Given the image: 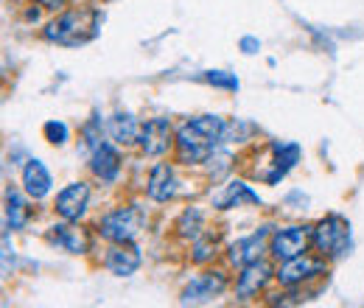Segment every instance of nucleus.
<instances>
[{
  "instance_id": "nucleus-1",
  "label": "nucleus",
  "mask_w": 364,
  "mask_h": 308,
  "mask_svg": "<svg viewBox=\"0 0 364 308\" xmlns=\"http://www.w3.org/2000/svg\"><path fill=\"white\" fill-rule=\"evenodd\" d=\"M228 124L219 115H199L185 121L177 129V154L180 163L196 166V163H208V157L216 152V146L225 140Z\"/></svg>"
},
{
  "instance_id": "nucleus-2",
  "label": "nucleus",
  "mask_w": 364,
  "mask_h": 308,
  "mask_svg": "<svg viewBox=\"0 0 364 308\" xmlns=\"http://www.w3.org/2000/svg\"><path fill=\"white\" fill-rule=\"evenodd\" d=\"M101 28V14L95 9H73L59 14L56 20H50L46 26V40L59 45H85Z\"/></svg>"
},
{
  "instance_id": "nucleus-3",
  "label": "nucleus",
  "mask_w": 364,
  "mask_h": 308,
  "mask_svg": "<svg viewBox=\"0 0 364 308\" xmlns=\"http://www.w3.org/2000/svg\"><path fill=\"white\" fill-rule=\"evenodd\" d=\"M143 224H146L143 211L135 208V205H127V208H118V211L107 213L104 219L98 221V233L107 241H112V244H118V241H135L137 235H140V230H143Z\"/></svg>"
},
{
  "instance_id": "nucleus-4",
  "label": "nucleus",
  "mask_w": 364,
  "mask_h": 308,
  "mask_svg": "<svg viewBox=\"0 0 364 308\" xmlns=\"http://www.w3.org/2000/svg\"><path fill=\"white\" fill-rule=\"evenodd\" d=\"M348 241H350V224L342 216H325L314 227V247H317L322 255L328 258H336L348 250Z\"/></svg>"
},
{
  "instance_id": "nucleus-5",
  "label": "nucleus",
  "mask_w": 364,
  "mask_h": 308,
  "mask_svg": "<svg viewBox=\"0 0 364 308\" xmlns=\"http://www.w3.org/2000/svg\"><path fill=\"white\" fill-rule=\"evenodd\" d=\"M311 241H314V230L311 227H283V230L272 233L269 250H272V255L277 261H291L297 255H306Z\"/></svg>"
},
{
  "instance_id": "nucleus-6",
  "label": "nucleus",
  "mask_w": 364,
  "mask_h": 308,
  "mask_svg": "<svg viewBox=\"0 0 364 308\" xmlns=\"http://www.w3.org/2000/svg\"><path fill=\"white\" fill-rule=\"evenodd\" d=\"M225 286H228V277H225L222 272H205V275L193 277V280L185 286L180 303L182 306H202V303H210V300H216V297L225 292Z\"/></svg>"
},
{
  "instance_id": "nucleus-7",
  "label": "nucleus",
  "mask_w": 364,
  "mask_h": 308,
  "mask_svg": "<svg viewBox=\"0 0 364 308\" xmlns=\"http://www.w3.org/2000/svg\"><path fill=\"white\" fill-rule=\"evenodd\" d=\"M48 241H50L53 247L70 253V255H82V253L90 250V238H87V233L70 219H65L62 224H53L50 233H48Z\"/></svg>"
},
{
  "instance_id": "nucleus-8",
  "label": "nucleus",
  "mask_w": 364,
  "mask_h": 308,
  "mask_svg": "<svg viewBox=\"0 0 364 308\" xmlns=\"http://www.w3.org/2000/svg\"><path fill=\"white\" fill-rule=\"evenodd\" d=\"M87 202H90V188L87 182H70L68 188L59 191L56 196V211L62 219L79 221L87 213Z\"/></svg>"
},
{
  "instance_id": "nucleus-9",
  "label": "nucleus",
  "mask_w": 364,
  "mask_h": 308,
  "mask_svg": "<svg viewBox=\"0 0 364 308\" xmlns=\"http://www.w3.org/2000/svg\"><path fill=\"white\" fill-rule=\"evenodd\" d=\"M137 143L151 157H160L163 152H168V146H171V124H168V118H151V121H146L140 127Z\"/></svg>"
},
{
  "instance_id": "nucleus-10",
  "label": "nucleus",
  "mask_w": 364,
  "mask_h": 308,
  "mask_svg": "<svg viewBox=\"0 0 364 308\" xmlns=\"http://www.w3.org/2000/svg\"><path fill=\"white\" fill-rule=\"evenodd\" d=\"M104 266H107L112 275H118V277L135 275L137 269H140V250H137L132 241H118V244L107 253Z\"/></svg>"
},
{
  "instance_id": "nucleus-11",
  "label": "nucleus",
  "mask_w": 364,
  "mask_h": 308,
  "mask_svg": "<svg viewBox=\"0 0 364 308\" xmlns=\"http://www.w3.org/2000/svg\"><path fill=\"white\" fill-rule=\"evenodd\" d=\"M267 235H269V227H261L258 233H252V235L235 241V244L230 247V264L247 266V264H252V261H261L264 247H267Z\"/></svg>"
},
{
  "instance_id": "nucleus-12",
  "label": "nucleus",
  "mask_w": 364,
  "mask_h": 308,
  "mask_svg": "<svg viewBox=\"0 0 364 308\" xmlns=\"http://www.w3.org/2000/svg\"><path fill=\"white\" fill-rule=\"evenodd\" d=\"M269 277H272L269 264H264V261H252V264L244 266V272L238 275L235 294H238L241 300H250V297H255V294L267 286V280H269Z\"/></svg>"
},
{
  "instance_id": "nucleus-13",
  "label": "nucleus",
  "mask_w": 364,
  "mask_h": 308,
  "mask_svg": "<svg viewBox=\"0 0 364 308\" xmlns=\"http://www.w3.org/2000/svg\"><path fill=\"white\" fill-rule=\"evenodd\" d=\"M90 169L101 182H112V179L118 176V171H121V154H118V149H115L112 143H104V140H101V143L92 149Z\"/></svg>"
},
{
  "instance_id": "nucleus-14",
  "label": "nucleus",
  "mask_w": 364,
  "mask_h": 308,
  "mask_svg": "<svg viewBox=\"0 0 364 308\" xmlns=\"http://www.w3.org/2000/svg\"><path fill=\"white\" fill-rule=\"evenodd\" d=\"M267 154H269V166H272L267 182L274 185L277 179H283V176L289 174V169L300 160V146H297V143H272V146L267 149Z\"/></svg>"
},
{
  "instance_id": "nucleus-15",
  "label": "nucleus",
  "mask_w": 364,
  "mask_h": 308,
  "mask_svg": "<svg viewBox=\"0 0 364 308\" xmlns=\"http://www.w3.org/2000/svg\"><path fill=\"white\" fill-rule=\"evenodd\" d=\"M241 202H250V205H261V196L255 193V191H250V185H244V182H228V185H222V191H216L213 193V208H219V211H230V208H238Z\"/></svg>"
},
{
  "instance_id": "nucleus-16",
  "label": "nucleus",
  "mask_w": 364,
  "mask_h": 308,
  "mask_svg": "<svg viewBox=\"0 0 364 308\" xmlns=\"http://www.w3.org/2000/svg\"><path fill=\"white\" fill-rule=\"evenodd\" d=\"M146 191H149V196H151L154 202H168V199L177 193V176H174V169L166 166V163L154 166L151 174H149Z\"/></svg>"
},
{
  "instance_id": "nucleus-17",
  "label": "nucleus",
  "mask_w": 364,
  "mask_h": 308,
  "mask_svg": "<svg viewBox=\"0 0 364 308\" xmlns=\"http://www.w3.org/2000/svg\"><path fill=\"white\" fill-rule=\"evenodd\" d=\"M317 272H322V264H319V261L309 258V255H297V258H291V261H283L280 272H277V280H280L283 286H294V283L309 280V277L317 275Z\"/></svg>"
},
{
  "instance_id": "nucleus-18",
  "label": "nucleus",
  "mask_w": 364,
  "mask_h": 308,
  "mask_svg": "<svg viewBox=\"0 0 364 308\" xmlns=\"http://www.w3.org/2000/svg\"><path fill=\"white\" fill-rule=\"evenodd\" d=\"M23 185H26V193L31 199H43V196L50 193V185H53L50 182V171L40 160H28L26 169H23Z\"/></svg>"
},
{
  "instance_id": "nucleus-19",
  "label": "nucleus",
  "mask_w": 364,
  "mask_h": 308,
  "mask_svg": "<svg viewBox=\"0 0 364 308\" xmlns=\"http://www.w3.org/2000/svg\"><path fill=\"white\" fill-rule=\"evenodd\" d=\"M107 134H109V140L127 146V143L137 140L140 127H137L135 115H129V112H115V115L107 121Z\"/></svg>"
},
{
  "instance_id": "nucleus-20",
  "label": "nucleus",
  "mask_w": 364,
  "mask_h": 308,
  "mask_svg": "<svg viewBox=\"0 0 364 308\" xmlns=\"http://www.w3.org/2000/svg\"><path fill=\"white\" fill-rule=\"evenodd\" d=\"M26 221H28L26 199L17 191H9L6 193V227L9 230H20V227H26Z\"/></svg>"
},
{
  "instance_id": "nucleus-21",
  "label": "nucleus",
  "mask_w": 364,
  "mask_h": 308,
  "mask_svg": "<svg viewBox=\"0 0 364 308\" xmlns=\"http://www.w3.org/2000/svg\"><path fill=\"white\" fill-rule=\"evenodd\" d=\"M202 221H205V216H202L199 208H188L180 216V221H177V230H180V235H185V238H196L202 233Z\"/></svg>"
},
{
  "instance_id": "nucleus-22",
  "label": "nucleus",
  "mask_w": 364,
  "mask_h": 308,
  "mask_svg": "<svg viewBox=\"0 0 364 308\" xmlns=\"http://www.w3.org/2000/svg\"><path fill=\"white\" fill-rule=\"evenodd\" d=\"M216 238H208V235H196V244H193V261L196 264H205L208 258H213L216 253Z\"/></svg>"
},
{
  "instance_id": "nucleus-23",
  "label": "nucleus",
  "mask_w": 364,
  "mask_h": 308,
  "mask_svg": "<svg viewBox=\"0 0 364 308\" xmlns=\"http://www.w3.org/2000/svg\"><path fill=\"white\" fill-rule=\"evenodd\" d=\"M230 157L228 152H213L210 157H208V163H210V176L213 179H219V176H225L230 171Z\"/></svg>"
},
{
  "instance_id": "nucleus-24",
  "label": "nucleus",
  "mask_w": 364,
  "mask_h": 308,
  "mask_svg": "<svg viewBox=\"0 0 364 308\" xmlns=\"http://www.w3.org/2000/svg\"><path fill=\"white\" fill-rule=\"evenodd\" d=\"M205 82L213 85V87H228V90H238V79L230 76L225 70H208L205 73Z\"/></svg>"
},
{
  "instance_id": "nucleus-25",
  "label": "nucleus",
  "mask_w": 364,
  "mask_h": 308,
  "mask_svg": "<svg viewBox=\"0 0 364 308\" xmlns=\"http://www.w3.org/2000/svg\"><path fill=\"white\" fill-rule=\"evenodd\" d=\"M46 137H48V143L62 146V143L68 140V127H65L62 121H48V124H46Z\"/></svg>"
},
{
  "instance_id": "nucleus-26",
  "label": "nucleus",
  "mask_w": 364,
  "mask_h": 308,
  "mask_svg": "<svg viewBox=\"0 0 364 308\" xmlns=\"http://www.w3.org/2000/svg\"><path fill=\"white\" fill-rule=\"evenodd\" d=\"M82 137H85V146H87V149H95V146L101 143V118L87 121V127L82 129Z\"/></svg>"
},
{
  "instance_id": "nucleus-27",
  "label": "nucleus",
  "mask_w": 364,
  "mask_h": 308,
  "mask_svg": "<svg viewBox=\"0 0 364 308\" xmlns=\"http://www.w3.org/2000/svg\"><path fill=\"white\" fill-rule=\"evenodd\" d=\"M241 48H244V53H255V51L261 48V43L252 40V37H244V40H241Z\"/></svg>"
},
{
  "instance_id": "nucleus-28",
  "label": "nucleus",
  "mask_w": 364,
  "mask_h": 308,
  "mask_svg": "<svg viewBox=\"0 0 364 308\" xmlns=\"http://www.w3.org/2000/svg\"><path fill=\"white\" fill-rule=\"evenodd\" d=\"M37 3H40L43 9H50V11H59V9H62V6L68 3V0H37Z\"/></svg>"
}]
</instances>
